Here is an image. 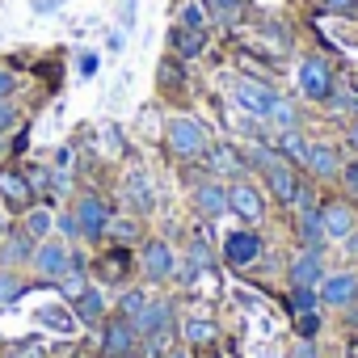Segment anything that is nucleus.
<instances>
[{"instance_id":"2eb2a0df","label":"nucleus","mask_w":358,"mask_h":358,"mask_svg":"<svg viewBox=\"0 0 358 358\" xmlns=\"http://www.w3.org/2000/svg\"><path fill=\"white\" fill-rule=\"evenodd\" d=\"M291 287H320V278H324V262H320V253L316 249H303L295 262H291Z\"/></svg>"},{"instance_id":"e433bc0d","label":"nucleus","mask_w":358,"mask_h":358,"mask_svg":"<svg viewBox=\"0 0 358 358\" xmlns=\"http://www.w3.org/2000/svg\"><path fill=\"white\" fill-rule=\"evenodd\" d=\"M17 127V106L13 101H0V135Z\"/></svg>"},{"instance_id":"79ce46f5","label":"nucleus","mask_w":358,"mask_h":358,"mask_svg":"<svg viewBox=\"0 0 358 358\" xmlns=\"http://www.w3.org/2000/svg\"><path fill=\"white\" fill-rule=\"evenodd\" d=\"M320 5H324V9H333V13H354L358 0H320Z\"/></svg>"},{"instance_id":"c756f323","label":"nucleus","mask_w":358,"mask_h":358,"mask_svg":"<svg viewBox=\"0 0 358 358\" xmlns=\"http://www.w3.org/2000/svg\"><path fill=\"white\" fill-rule=\"evenodd\" d=\"M143 308H148V295H143V291H127V295H122V316H127L131 324L139 320Z\"/></svg>"},{"instance_id":"bb28decb","label":"nucleus","mask_w":358,"mask_h":358,"mask_svg":"<svg viewBox=\"0 0 358 358\" xmlns=\"http://www.w3.org/2000/svg\"><path fill=\"white\" fill-rule=\"evenodd\" d=\"M59 291L68 295V299H80L85 291H89V278H85V270H80V262H72L64 274H59Z\"/></svg>"},{"instance_id":"de8ad7c7","label":"nucleus","mask_w":358,"mask_h":358,"mask_svg":"<svg viewBox=\"0 0 358 358\" xmlns=\"http://www.w3.org/2000/svg\"><path fill=\"white\" fill-rule=\"evenodd\" d=\"M59 0H34V13H55Z\"/></svg>"},{"instance_id":"412c9836","label":"nucleus","mask_w":358,"mask_h":358,"mask_svg":"<svg viewBox=\"0 0 358 358\" xmlns=\"http://www.w3.org/2000/svg\"><path fill=\"white\" fill-rule=\"evenodd\" d=\"M194 207H199L203 220H220V215L228 211V190H220L215 182H207V186L194 190Z\"/></svg>"},{"instance_id":"4c0bfd02","label":"nucleus","mask_w":358,"mask_h":358,"mask_svg":"<svg viewBox=\"0 0 358 358\" xmlns=\"http://www.w3.org/2000/svg\"><path fill=\"white\" fill-rule=\"evenodd\" d=\"M55 224H59V232H64L68 241H72V236H80V224H76V211H64V215H59Z\"/></svg>"},{"instance_id":"a211bd4d","label":"nucleus","mask_w":358,"mask_h":358,"mask_svg":"<svg viewBox=\"0 0 358 358\" xmlns=\"http://www.w3.org/2000/svg\"><path fill=\"white\" fill-rule=\"evenodd\" d=\"M169 320H173V308H169L164 299H148V308H143L139 320H135V333H139V337H156V333L169 329Z\"/></svg>"},{"instance_id":"c85d7f7f","label":"nucleus","mask_w":358,"mask_h":358,"mask_svg":"<svg viewBox=\"0 0 358 358\" xmlns=\"http://www.w3.org/2000/svg\"><path fill=\"white\" fill-rule=\"evenodd\" d=\"M51 224H55V220H51V211H43V207L26 211V232H30L34 241H43V236L51 232Z\"/></svg>"},{"instance_id":"72a5a7b5","label":"nucleus","mask_w":358,"mask_h":358,"mask_svg":"<svg viewBox=\"0 0 358 358\" xmlns=\"http://www.w3.org/2000/svg\"><path fill=\"white\" fill-rule=\"evenodd\" d=\"M337 177H341V186H345V190H350V194L358 199V160H345Z\"/></svg>"},{"instance_id":"ddd939ff","label":"nucleus","mask_w":358,"mask_h":358,"mask_svg":"<svg viewBox=\"0 0 358 358\" xmlns=\"http://www.w3.org/2000/svg\"><path fill=\"white\" fill-rule=\"evenodd\" d=\"M30 199H34L30 177H22L17 169H0V203H9V207H30Z\"/></svg>"},{"instance_id":"37998d69","label":"nucleus","mask_w":358,"mask_h":358,"mask_svg":"<svg viewBox=\"0 0 358 358\" xmlns=\"http://www.w3.org/2000/svg\"><path fill=\"white\" fill-rule=\"evenodd\" d=\"M9 93H13V72L0 68V101H9Z\"/></svg>"},{"instance_id":"b1692460","label":"nucleus","mask_w":358,"mask_h":358,"mask_svg":"<svg viewBox=\"0 0 358 358\" xmlns=\"http://www.w3.org/2000/svg\"><path fill=\"white\" fill-rule=\"evenodd\" d=\"M308 148H312V143H308L299 131H282V139H278V152H282L295 169H299V164L308 169Z\"/></svg>"},{"instance_id":"3c124183","label":"nucleus","mask_w":358,"mask_h":358,"mask_svg":"<svg viewBox=\"0 0 358 358\" xmlns=\"http://www.w3.org/2000/svg\"><path fill=\"white\" fill-rule=\"evenodd\" d=\"M350 139H354V143H358V122H354V131H350Z\"/></svg>"},{"instance_id":"aec40b11","label":"nucleus","mask_w":358,"mask_h":358,"mask_svg":"<svg viewBox=\"0 0 358 358\" xmlns=\"http://www.w3.org/2000/svg\"><path fill=\"white\" fill-rule=\"evenodd\" d=\"M0 262H5V266L34 262V236L30 232H9L5 241H0Z\"/></svg>"},{"instance_id":"423d86ee","label":"nucleus","mask_w":358,"mask_h":358,"mask_svg":"<svg viewBox=\"0 0 358 358\" xmlns=\"http://www.w3.org/2000/svg\"><path fill=\"white\" fill-rule=\"evenodd\" d=\"M110 203L101 199V194H85L80 203H76V224H80V236H89V241H97V236H106V228H110Z\"/></svg>"},{"instance_id":"9d476101","label":"nucleus","mask_w":358,"mask_h":358,"mask_svg":"<svg viewBox=\"0 0 358 358\" xmlns=\"http://www.w3.org/2000/svg\"><path fill=\"white\" fill-rule=\"evenodd\" d=\"M72 262H76V257H72L68 241H64V245H59V241H38V249H34V270H38L43 278H59Z\"/></svg>"},{"instance_id":"cd10ccee","label":"nucleus","mask_w":358,"mask_h":358,"mask_svg":"<svg viewBox=\"0 0 358 358\" xmlns=\"http://www.w3.org/2000/svg\"><path fill=\"white\" fill-rule=\"evenodd\" d=\"M186 341H190V345H211V341H215V324H211L207 316H190V320H186Z\"/></svg>"},{"instance_id":"7ed1b4c3","label":"nucleus","mask_w":358,"mask_h":358,"mask_svg":"<svg viewBox=\"0 0 358 358\" xmlns=\"http://www.w3.org/2000/svg\"><path fill=\"white\" fill-rule=\"evenodd\" d=\"M295 85H299V93H303L308 101H329L333 89H337V76H333L329 59L308 55V59L299 64V72H295Z\"/></svg>"},{"instance_id":"a878e982","label":"nucleus","mask_w":358,"mask_h":358,"mask_svg":"<svg viewBox=\"0 0 358 358\" xmlns=\"http://www.w3.org/2000/svg\"><path fill=\"white\" fill-rule=\"evenodd\" d=\"M177 26H186V30H207V26H211L207 5H203V0H186V5L177 9Z\"/></svg>"},{"instance_id":"473e14b6","label":"nucleus","mask_w":358,"mask_h":358,"mask_svg":"<svg viewBox=\"0 0 358 358\" xmlns=\"http://www.w3.org/2000/svg\"><path fill=\"white\" fill-rule=\"evenodd\" d=\"M22 295V282L13 278V274H0V308H5V303H13Z\"/></svg>"},{"instance_id":"1a4fd4ad","label":"nucleus","mask_w":358,"mask_h":358,"mask_svg":"<svg viewBox=\"0 0 358 358\" xmlns=\"http://www.w3.org/2000/svg\"><path fill=\"white\" fill-rule=\"evenodd\" d=\"M354 299H358V274L337 270V274H324V278H320V303H329V308H350Z\"/></svg>"},{"instance_id":"dca6fc26","label":"nucleus","mask_w":358,"mask_h":358,"mask_svg":"<svg viewBox=\"0 0 358 358\" xmlns=\"http://www.w3.org/2000/svg\"><path fill=\"white\" fill-rule=\"evenodd\" d=\"M122 199H127V207H131V211H139V215L156 207V194H152L148 173H139V169H135V173L127 177V182H122Z\"/></svg>"},{"instance_id":"2f4dec72","label":"nucleus","mask_w":358,"mask_h":358,"mask_svg":"<svg viewBox=\"0 0 358 358\" xmlns=\"http://www.w3.org/2000/svg\"><path fill=\"white\" fill-rule=\"evenodd\" d=\"M135 13L139 0H118V30H135Z\"/></svg>"},{"instance_id":"6ab92c4d","label":"nucleus","mask_w":358,"mask_h":358,"mask_svg":"<svg viewBox=\"0 0 358 358\" xmlns=\"http://www.w3.org/2000/svg\"><path fill=\"white\" fill-rule=\"evenodd\" d=\"M207 160H211V169L220 177H245V160H241V152L232 143H211L207 148Z\"/></svg>"},{"instance_id":"8fccbe9b","label":"nucleus","mask_w":358,"mask_h":358,"mask_svg":"<svg viewBox=\"0 0 358 358\" xmlns=\"http://www.w3.org/2000/svg\"><path fill=\"white\" fill-rule=\"evenodd\" d=\"M350 249H354V253H358V232H354V236H350Z\"/></svg>"},{"instance_id":"20e7f679","label":"nucleus","mask_w":358,"mask_h":358,"mask_svg":"<svg viewBox=\"0 0 358 358\" xmlns=\"http://www.w3.org/2000/svg\"><path fill=\"white\" fill-rule=\"evenodd\" d=\"M274 89L270 85H262V80H253V76H236L232 80V101L245 110V114H253V118H266L270 114V106H274Z\"/></svg>"},{"instance_id":"7c9ffc66","label":"nucleus","mask_w":358,"mask_h":358,"mask_svg":"<svg viewBox=\"0 0 358 358\" xmlns=\"http://www.w3.org/2000/svg\"><path fill=\"white\" fill-rule=\"evenodd\" d=\"M316 299H320V295H316V287H295V295H291V308L308 316V312L316 308Z\"/></svg>"},{"instance_id":"0eeeda50","label":"nucleus","mask_w":358,"mask_h":358,"mask_svg":"<svg viewBox=\"0 0 358 358\" xmlns=\"http://www.w3.org/2000/svg\"><path fill=\"white\" fill-rule=\"evenodd\" d=\"M262 257V236L253 232V228H236V232H228L224 236V262L228 266H253Z\"/></svg>"},{"instance_id":"393cba45","label":"nucleus","mask_w":358,"mask_h":358,"mask_svg":"<svg viewBox=\"0 0 358 358\" xmlns=\"http://www.w3.org/2000/svg\"><path fill=\"white\" fill-rule=\"evenodd\" d=\"M203 5H207V17H211V22H220V26H236V22H241V13H245L241 0H203Z\"/></svg>"},{"instance_id":"f704fd0d","label":"nucleus","mask_w":358,"mask_h":358,"mask_svg":"<svg viewBox=\"0 0 358 358\" xmlns=\"http://www.w3.org/2000/svg\"><path fill=\"white\" fill-rule=\"evenodd\" d=\"M114 241H135V220H110V228H106Z\"/></svg>"},{"instance_id":"6e6552de","label":"nucleus","mask_w":358,"mask_h":358,"mask_svg":"<svg viewBox=\"0 0 358 358\" xmlns=\"http://www.w3.org/2000/svg\"><path fill=\"white\" fill-rule=\"evenodd\" d=\"M139 262H143V274L152 282H169L177 274V253L169 249V241H148L143 253H139Z\"/></svg>"},{"instance_id":"f257e3e1","label":"nucleus","mask_w":358,"mask_h":358,"mask_svg":"<svg viewBox=\"0 0 358 358\" xmlns=\"http://www.w3.org/2000/svg\"><path fill=\"white\" fill-rule=\"evenodd\" d=\"M253 160L262 164V173H266V182H270L274 199H278V203H295V194H299L295 164H291L278 148H253Z\"/></svg>"},{"instance_id":"603ef678","label":"nucleus","mask_w":358,"mask_h":358,"mask_svg":"<svg viewBox=\"0 0 358 358\" xmlns=\"http://www.w3.org/2000/svg\"><path fill=\"white\" fill-rule=\"evenodd\" d=\"M164 358H186V354H182V350H177V354H164Z\"/></svg>"},{"instance_id":"09e8293b","label":"nucleus","mask_w":358,"mask_h":358,"mask_svg":"<svg viewBox=\"0 0 358 358\" xmlns=\"http://www.w3.org/2000/svg\"><path fill=\"white\" fill-rule=\"evenodd\" d=\"M0 241H5V203H0Z\"/></svg>"},{"instance_id":"a19ab883","label":"nucleus","mask_w":358,"mask_h":358,"mask_svg":"<svg viewBox=\"0 0 358 358\" xmlns=\"http://www.w3.org/2000/svg\"><path fill=\"white\" fill-rule=\"evenodd\" d=\"M76 68H80V76H93V72H97V55H93V51H80V64H76Z\"/></svg>"},{"instance_id":"f8f14e48","label":"nucleus","mask_w":358,"mask_h":358,"mask_svg":"<svg viewBox=\"0 0 358 358\" xmlns=\"http://www.w3.org/2000/svg\"><path fill=\"white\" fill-rule=\"evenodd\" d=\"M135 324L127 320V316H118V320H110L106 329H101V350L110 354V358H127L131 350H135Z\"/></svg>"},{"instance_id":"5701e85b","label":"nucleus","mask_w":358,"mask_h":358,"mask_svg":"<svg viewBox=\"0 0 358 358\" xmlns=\"http://www.w3.org/2000/svg\"><path fill=\"white\" fill-rule=\"evenodd\" d=\"M266 122H274L278 131H295V127H299V110H295V101H291V97H274Z\"/></svg>"},{"instance_id":"f3484780","label":"nucleus","mask_w":358,"mask_h":358,"mask_svg":"<svg viewBox=\"0 0 358 358\" xmlns=\"http://www.w3.org/2000/svg\"><path fill=\"white\" fill-rule=\"evenodd\" d=\"M308 173L320 177V182H333V177L341 173L337 148H333V143H312V148H308Z\"/></svg>"},{"instance_id":"f03ea898","label":"nucleus","mask_w":358,"mask_h":358,"mask_svg":"<svg viewBox=\"0 0 358 358\" xmlns=\"http://www.w3.org/2000/svg\"><path fill=\"white\" fill-rule=\"evenodd\" d=\"M164 143H169L173 156H182V160L203 156V152L211 148L207 127H203L199 118H169V127H164Z\"/></svg>"},{"instance_id":"4468645a","label":"nucleus","mask_w":358,"mask_h":358,"mask_svg":"<svg viewBox=\"0 0 358 358\" xmlns=\"http://www.w3.org/2000/svg\"><path fill=\"white\" fill-rule=\"evenodd\" d=\"M169 51L177 59H199L207 51V30H186V26H173L169 30Z\"/></svg>"},{"instance_id":"39448f33","label":"nucleus","mask_w":358,"mask_h":358,"mask_svg":"<svg viewBox=\"0 0 358 358\" xmlns=\"http://www.w3.org/2000/svg\"><path fill=\"white\" fill-rule=\"evenodd\" d=\"M228 211H236V220L241 224H262V215H266V203H262V190L257 186H249V182H232L228 186Z\"/></svg>"},{"instance_id":"4be33fe9","label":"nucleus","mask_w":358,"mask_h":358,"mask_svg":"<svg viewBox=\"0 0 358 358\" xmlns=\"http://www.w3.org/2000/svg\"><path fill=\"white\" fill-rule=\"evenodd\" d=\"M76 303V320L80 324H89V329H97L101 324V312H106V299H101V291L97 287H89L80 299H72Z\"/></svg>"},{"instance_id":"49530a36","label":"nucleus","mask_w":358,"mask_h":358,"mask_svg":"<svg viewBox=\"0 0 358 358\" xmlns=\"http://www.w3.org/2000/svg\"><path fill=\"white\" fill-rule=\"evenodd\" d=\"M316 324H320V320H316L312 312H308V316H299V333H308V337H312V333H316Z\"/></svg>"},{"instance_id":"a18cd8bd","label":"nucleus","mask_w":358,"mask_h":358,"mask_svg":"<svg viewBox=\"0 0 358 358\" xmlns=\"http://www.w3.org/2000/svg\"><path fill=\"white\" fill-rule=\"evenodd\" d=\"M55 164H59V169H72V164H76V152H72V148H59V152H55Z\"/></svg>"},{"instance_id":"c03bdc74","label":"nucleus","mask_w":358,"mask_h":358,"mask_svg":"<svg viewBox=\"0 0 358 358\" xmlns=\"http://www.w3.org/2000/svg\"><path fill=\"white\" fill-rule=\"evenodd\" d=\"M291 358H316V345H312V337H303V341L291 350Z\"/></svg>"},{"instance_id":"ea45409f","label":"nucleus","mask_w":358,"mask_h":358,"mask_svg":"<svg viewBox=\"0 0 358 358\" xmlns=\"http://www.w3.org/2000/svg\"><path fill=\"white\" fill-rule=\"evenodd\" d=\"M160 80H164V85H169V80H173V85H182V68L164 59V64H160Z\"/></svg>"},{"instance_id":"9b49d317","label":"nucleus","mask_w":358,"mask_h":358,"mask_svg":"<svg viewBox=\"0 0 358 358\" xmlns=\"http://www.w3.org/2000/svg\"><path fill=\"white\" fill-rule=\"evenodd\" d=\"M320 228H324V241H350L354 236V207L350 203H324Z\"/></svg>"},{"instance_id":"c9c22d12","label":"nucleus","mask_w":358,"mask_h":358,"mask_svg":"<svg viewBox=\"0 0 358 358\" xmlns=\"http://www.w3.org/2000/svg\"><path fill=\"white\" fill-rule=\"evenodd\" d=\"M101 135H106L110 156H122V135H118V127H114V122H101Z\"/></svg>"},{"instance_id":"58836bf2","label":"nucleus","mask_w":358,"mask_h":358,"mask_svg":"<svg viewBox=\"0 0 358 358\" xmlns=\"http://www.w3.org/2000/svg\"><path fill=\"white\" fill-rule=\"evenodd\" d=\"M38 320H43V324H51V329H64V333L72 329V316H51V308H43V312H38Z\"/></svg>"}]
</instances>
